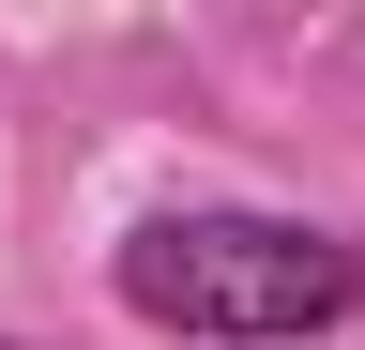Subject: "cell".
I'll use <instances>...</instances> for the list:
<instances>
[{"instance_id": "6da1fadb", "label": "cell", "mask_w": 365, "mask_h": 350, "mask_svg": "<svg viewBox=\"0 0 365 350\" xmlns=\"http://www.w3.org/2000/svg\"><path fill=\"white\" fill-rule=\"evenodd\" d=\"M350 244L335 229H289V213H168V229L122 244V304L168 335H228V350H274V335H319L350 320Z\"/></svg>"}]
</instances>
